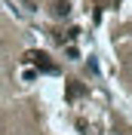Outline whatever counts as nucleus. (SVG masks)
<instances>
[{
	"label": "nucleus",
	"instance_id": "1",
	"mask_svg": "<svg viewBox=\"0 0 132 135\" xmlns=\"http://www.w3.org/2000/svg\"><path fill=\"white\" fill-rule=\"evenodd\" d=\"M25 61H34V65H40L46 74H55V65L49 61V55H46V52H28V55H25Z\"/></svg>",
	"mask_w": 132,
	"mask_h": 135
},
{
	"label": "nucleus",
	"instance_id": "2",
	"mask_svg": "<svg viewBox=\"0 0 132 135\" xmlns=\"http://www.w3.org/2000/svg\"><path fill=\"white\" fill-rule=\"evenodd\" d=\"M52 12H55V16H68V12H71V6H68V3H62V0H58V3H55V9H52Z\"/></svg>",
	"mask_w": 132,
	"mask_h": 135
}]
</instances>
